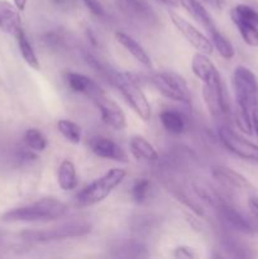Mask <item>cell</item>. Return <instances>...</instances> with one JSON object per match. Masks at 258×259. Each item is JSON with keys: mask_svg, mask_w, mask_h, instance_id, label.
<instances>
[{"mask_svg": "<svg viewBox=\"0 0 258 259\" xmlns=\"http://www.w3.org/2000/svg\"><path fill=\"white\" fill-rule=\"evenodd\" d=\"M68 206L53 197H45L29 205L15 207L3 214L2 220L8 223L52 222L66 217Z\"/></svg>", "mask_w": 258, "mask_h": 259, "instance_id": "obj_1", "label": "cell"}, {"mask_svg": "<svg viewBox=\"0 0 258 259\" xmlns=\"http://www.w3.org/2000/svg\"><path fill=\"white\" fill-rule=\"evenodd\" d=\"M126 172L121 168H113L101 177L96 179L90 185L81 190L76 196V204L80 207L93 206L105 200L121 182L124 181Z\"/></svg>", "mask_w": 258, "mask_h": 259, "instance_id": "obj_2", "label": "cell"}, {"mask_svg": "<svg viewBox=\"0 0 258 259\" xmlns=\"http://www.w3.org/2000/svg\"><path fill=\"white\" fill-rule=\"evenodd\" d=\"M113 81L121 95L128 101L129 105L138 114L139 118L144 121L149 120L152 115L151 105H149L137 77H134L129 72H119L113 76Z\"/></svg>", "mask_w": 258, "mask_h": 259, "instance_id": "obj_3", "label": "cell"}, {"mask_svg": "<svg viewBox=\"0 0 258 259\" xmlns=\"http://www.w3.org/2000/svg\"><path fill=\"white\" fill-rule=\"evenodd\" d=\"M233 86L237 106L248 111H252L258 106L257 77L249 68L244 66H238L235 68L233 72Z\"/></svg>", "mask_w": 258, "mask_h": 259, "instance_id": "obj_4", "label": "cell"}, {"mask_svg": "<svg viewBox=\"0 0 258 259\" xmlns=\"http://www.w3.org/2000/svg\"><path fill=\"white\" fill-rule=\"evenodd\" d=\"M91 224L85 222L68 223V224L60 225L57 228L42 230H24L20 233V237L28 242H53V240L68 239V238L83 237L91 232Z\"/></svg>", "mask_w": 258, "mask_h": 259, "instance_id": "obj_5", "label": "cell"}, {"mask_svg": "<svg viewBox=\"0 0 258 259\" xmlns=\"http://www.w3.org/2000/svg\"><path fill=\"white\" fill-rule=\"evenodd\" d=\"M151 82L164 98L181 104L191 103V94L186 81L179 73L171 71L156 72L151 76Z\"/></svg>", "mask_w": 258, "mask_h": 259, "instance_id": "obj_6", "label": "cell"}, {"mask_svg": "<svg viewBox=\"0 0 258 259\" xmlns=\"http://www.w3.org/2000/svg\"><path fill=\"white\" fill-rule=\"evenodd\" d=\"M219 139L223 146L235 154L239 158L245 161L254 162L258 163V146L252 143L248 139L243 138L239 134L235 133L228 126H220L219 128Z\"/></svg>", "mask_w": 258, "mask_h": 259, "instance_id": "obj_7", "label": "cell"}, {"mask_svg": "<svg viewBox=\"0 0 258 259\" xmlns=\"http://www.w3.org/2000/svg\"><path fill=\"white\" fill-rule=\"evenodd\" d=\"M169 18H171L175 27L186 38V40L191 43L192 47L196 48L197 52H202L205 55H211L214 46L199 29H196L191 23L187 22L185 18H182L181 15L176 14L174 12H169Z\"/></svg>", "mask_w": 258, "mask_h": 259, "instance_id": "obj_8", "label": "cell"}, {"mask_svg": "<svg viewBox=\"0 0 258 259\" xmlns=\"http://www.w3.org/2000/svg\"><path fill=\"white\" fill-rule=\"evenodd\" d=\"M202 98L207 106V110L212 116H223L229 113L227 91L223 82L215 85L202 86Z\"/></svg>", "mask_w": 258, "mask_h": 259, "instance_id": "obj_9", "label": "cell"}, {"mask_svg": "<svg viewBox=\"0 0 258 259\" xmlns=\"http://www.w3.org/2000/svg\"><path fill=\"white\" fill-rule=\"evenodd\" d=\"M95 105L98 106L99 111H100L101 120L106 124V125L111 126L115 131H121L126 126V118L124 111L121 110L120 106L111 100L108 95H103L95 101Z\"/></svg>", "mask_w": 258, "mask_h": 259, "instance_id": "obj_10", "label": "cell"}, {"mask_svg": "<svg viewBox=\"0 0 258 259\" xmlns=\"http://www.w3.org/2000/svg\"><path fill=\"white\" fill-rule=\"evenodd\" d=\"M124 14L143 24H156L157 15L147 0H118Z\"/></svg>", "mask_w": 258, "mask_h": 259, "instance_id": "obj_11", "label": "cell"}, {"mask_svg": "<svg viewBox=\"0 0 258 259\" xmlns=\"http://www.w3.org/2000/svg\"><path fill=\"white\" fill-rule=\"evenodd\" d=\"M89 146L93 153L100 158L113 159V161L123 162V163L128 162V156L121 149V147L105 137H93L89 142Z\"/></svg>", "mask_w": 258, "mask_h": 259, "instance_id": "obj_12", "label": "cell"}, {"mask_svg": "<svg viewBox=\"0 0 258 259\" xmlns=\"http://www.w3.org/2000/svg\"><path fill=\"white\" fill-rule=\"evenodd\" d=\"M191 68L195 76L201 80L205 85H215V83L222 82L219 71L205 53H195L191 61Z\"/></svg>", "mask_w": 258, "mask_h": 259, "instance_id": "obj_13", "label": "cell"}, {"mask_svg": "<svg viewBox=\"0 0 258 259\" xmlns=\"http://www.w3.org/2000/svg\"><path fill=\"white\" fill-rule=\"evenodd\" d=\"M67 82L71 90L88 96V98L90 99L91 101H94V103H95L99 98L105 95V91H104L95 81L91 80V78L88 77L86 75H82V73H67Z\"/></svg>", "mask_w": 258, "mask_h": 259, "instance_id": "obj_14", "label": "cell"}, {"mask_svg": "<svg viewBox=\"0 0 258 259\" xmlns=\"http://www.w3.org/2000/svg\"><path fill=\"white\" fill-rule=\"evenodd\" d=\"M217 206L218 210H219L220 217H222L223 220H224L229 227H232L233 229L237 230V232L243 233V234H253V233H254V229H253L249 220H248L242 212L238 211L234 206L227 204L224 200H222Z\"/></svg>", "mask_w": 258, "mask_h": 259, "instance_id": "obj_15", "label": "cell"}, {"mask_svg": "<svg viewBox=\"0 0 258 259\" xmlns=\"http://www.w3.org/2000/svg\"><path fill=\"white\" fill-rule=\"evenodd\" d=\"M18 10L19 9L9 2L0 0V29L13 37H17L23 30L22 18Z\"/></svg>", "mask_w": 258, "mask_h": 259, "instance_id": "obj_16", "label": "cell"}, {"mask_svg": "<svg viewBox=\"0 0 258 259\" xmlns=\"http://www.w3.org/2000/svg\"><path fill=\"white\" fill-rule=\"evenodd\" d=\"M211 175L218 182H220V184L227 187H232V189L237 190H247L250 187V184L244 176L233 171L229 167L214 166L211 168Z\"/></svg>", "mask_w": 258, "mask_h": 259, "instance_id": "obj_17", "label": "cell"}, {"mask_svg": "<svg viewBox=\"0 0 258 259\" xmlns=\"http://www.w3.org/2000/svg\"><path fill=\"white\" fill-rule=\"evenodd\" d=\"M179 3L196 22H199L209 32H211L212 29L217 28L214 19L211 18L210 13L205 9V7L199 0H179Z\"/></svg>", "mask_w": 258, "mask_h": 259, "instance_id": "obj_18", "label": "cell"}, {"mask_svg": "<svg viewBox=\"0 0 258 259\" xmlns=\"http://www.w3.org/2000/svg\"><path fill=\"white\" fill-rule=\"evenodd\" d=\"M115 38L139 63H142L146 67H152V61L151 57H149L148 53L146 52L143 47L141 46V43L137 42L133 37H131L129 34L124 32H116Z\"/></svg>", "mask_w": 258, "mask_h": 259, "instance_id": "obj_19", "label": "cell"}, {"mask_svg": "<svg viewBox=\"0 0 258 259\" xmlns=\"http://www.w3.org/2000/svg\"><path fill=\"white\" fill-rule=\"evenodd\" d=\"M129 148H131L132 154L137 159H143V161L147 162H156L159 158L154 147L146 138L141 136L132 137L131 142H129Z\"/></svg>", "mask_w": 258, "mask_h": 259, "instance_id": "obj_20", "label": "cell"}, {"mask_svg": "<svg viewBox=\"0 0 258 259\" xmlns=\"http://www.w3.org/2000/svg\"><path fill=\"white\" fill-rule=\"evenodd\" d=\"M230 18L239 30L243 40L250 47H258V24L245 18L237 17V15H230Z\"/></svg>", "mask_w": 258, "mask_h": 259, "instance_id": "obj_21", "label": "cell"}, {"mask_svg": "<svg viewBox=\"0 0 258 259\" xmlns=\"http://www.w3.org/2000/svg\"><path fill=\"white\" fill-rule=\"evenodd\" d=\"M58 185L63 191H71L76 189L78 184L77 175H76L75 164L70 159H65L61 162L58 168Z\"/></svg>", "mask_w": 258, "mask_h": 259, "instance_id": "obj_22", "label": "cell"}, {"mask_svg": "<svg viewBox=\"0 0 258 259\" xmlns=\"http://www.w3.org/2000/svg\"><path fill=\"white\" fill-rule=\"evenodd\" d=\"M159 120L163 128L171 134H181L186 129L184 115L176 110H163L159 114Z\"/></svg>", "mask_w": 258, "mask_h": 259, "instance_id": "obj_23", "label": "cell"}, {"mask_svg": "<svg viewBox=\"0 0 258 259\" xmlns=\"http://www.w3.org/2000/svg\"><path fill=\"white\" fill-rule=\"evenodd\" d=\"M15 38H17L18 47H19L20 55H22L23 60H24L33 70H39V61H38V57L35 56L34 50H33L29 39H28L27 35H25L24 30H22Z\"/></svg>", "mask_w": 258, "mask_h": 259, "instance_id": "obj_24", "label": "cell"}, {"mask_svg": "<svg viewBox=\"0 0 258 259\" xmlns=\"http://www.w3.org/2000/svg\"><path fill=\"white\" fill-rule=\"evenodd\" d=\"M210 34H211L212 46L217 48L219 55L222 56L223 58H225V60H232L235 55V51L233 45L230 43V40L228 39L218 28L212 29L211 32H210Z\"/></svg>", "mask_w": 258, "mask_h": 259, "instance_id": "obj_25", "label": "cell"}, {"mask_svg": "<svg viewBox=\"0 0 258 259\" xmlns=\"http://www.w3.org/2000/svg\"><path fill=\"white\" fill-rule=\"evenodd\" d=\"M115 255L119 257H147V250L142 243L136 242V240H128L115 248Z\"/></svg>", "mask_w": 258, "mask_h": 259, "instance_id": "obj_26", "label": "cell"}, {"mask_svg": "<svg viewBox=\"0 0 258 259\" xmlns=\"http://www.w3.org/2000/svg\"><path fill=\"white\" fill-rule=\"evenodd\" d=\"M23 141H24L25 147L29 148L30 151L42 152L47 147V141H46L45 136L38 129L34 128H30L28 131H25Z\"/></svg>", "mask_w": 258, "mask_h": 259, "instance_id": "obj_27", "label": "cell"}, {"mask_svg": "<svg viewBox=\"0 0 258 259\" xmlns=\"http://www.w3.org/2000/svg\"><path fill=\"white\" fill-rule=\"evenodd\" d=\"M60 133L71 143H78L81 141V128L68 119H61L57 123Z\"/></svg>", "mask_w": 258, "mask_h": 259, "instance_id": "obj_28", "label": "cell"}, {"mask_svg": "<svg viewBox=\"0 0 258 259\" xmlns=\"http://www.w3.org/2000/svg\"><path fill=\"white\" fill-rule=\"evenodd\" d=\"M149 191H151V181L147 179H141L136 181V184L132 186L131 195L133 200L138 204H142L147 200L148 197Z\"/></svg>", "mask_w": 258, "mask_h": 259, "instance_id": "obj_29", "label": "cell"}, {"mask_svg": "<svg viewBox=\"0 0 258 259\" xmlns=\"http://www.w3.org/2000/svg\"><path fill=\"white\" fill-rule=\"evenodd\" d=\"M250 114H252V111L244 110V109L239 108V106H237V109H235V114H234L235 116L234 119L238 128H239L243 133L248 134V136H250V134L253 133L252 116H250Z\"/></svg>", "mask_w": 258, "mask_h": 259, "instance_id": "obj_30", "label": "cell"}, {"mask_svg": "<svg viewBox=\"0 0 258 259\" xmlns=\"http://www.w3.org/2000/svg\"><path fill=\"white\" fill-rule=\"evenodd\" d=\"M82 2L83 4H85V7L88 8V9L90 10L95 17L98 18L105 17V10H104L103 5H101V3L99 2V0H82Z\"/></svg>", "mask_w": 258, "mask_h": 259, "instance_id": "obj_31", "label": "cell"}, {"mask_svg": "<svg viewBox=\"0 0 258 259\" xmlns=\"http://www.w3.org/2000/svg\"><path fill=\"white\" fill-rule=\"evenodd\" d=\"M174 255L176 258H196V253L194 252V249L187 245H180L175 249Z\"/></svg>", "mask_w": 258, "mask_h": 259, "instance_id": "obj_32", "label": "cell"}, {"mask_svg": "<svg viewBox=\"0 0 258 259\" xmlns=\"http://www.w3.org/2000/svg\"><path fill=\"white\" fill-rule=\"evenodd\" d=\"M248 207H249L253 217L258 220V197L257 196H252L248 199Z\"/></svg>", "mask_w": 258, "mask_h": 259, "instance_id": "obj_33", "label": "cell"}, {"mask_svg": "<svg viewBox=\"0 0 258 259\" xmlns=\"http://www.w3.org/2000/svg\"><path fill=\"white\" fill-rule=\"evenodd\" d=\"M250 116H252V126L258 136V106H255V108L253 109Z\"/></svg>", "mask_w": 258, "mask_h": 259, "instance_id": "obj_34", "label": "cell"}, {"mask_svg": "<svg viewBox=\"0 0 258 259\" xmlns=\"http://www.w3.org/2000/svg\"><path fill=\"white\" fill-rule=\"evenodd\" d=\"M202 2H205L207 5L215 8V9H223V7L225 5L224 0H202Z\"/></svg>", "mask_w": 258, "mask_h": 259, "instance_id": "obj_35", "label": "cell"}, {"mask_svg": "<svg viewBox=\"0 0 258 259\" xmlns=\"http://www.w3.org/2000/svg\"><path fill=\"white\" fill-rule=\"evenodd\" d=\"M157 2L162 3V4L167 5V7H177L180 4L179 0H157Z\"/></svg>", "mask_w": 258, "mask_h": 259, "instance_id": "obj_36", "label": "cell"}, {"mask_svg": "<svg viewBox=\"0 0 258 259\" xmlns=\"http://www.w3.org/2000/svg\"><path fill=\"white\" fill-rule=\"evenodd\" d=\"M27 2H28V0H13V3H14V5H15V7H17L19 10H24L25 5H27Z\"/></svg>", "mask_w": 258, "mask_h": 259, "instance_id": "obj_37", "label": "cell"}, {"mask_svg": "<svg viewBox=\"0 0 258 259\" xmlns=\"http://www.w3.org/2000/svg\"><path fill=\"white\" fill-rule=\"evenodd\" d=\"M68 2V0H56V3H60V4H61V3H67Z\"/></svg>", "mask_w": 258, "mask_h": 259, "instance_id": "obj_38", "label": "cell"}]
</instances>
